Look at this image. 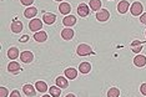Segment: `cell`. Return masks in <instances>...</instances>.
<instances>
[{
	"label": "cell",
	"instance_id": "6da1fadb",
	"mask_svg": "<svg viewBox=\"0 0 146 97\" xmlns=\"http://www.w3.org/2000/svg\"><path fill=\"white\" fill-rule=\"evenodd\" d=\"M76 53H78L79 56H88V55H90V53H92V49H91V46H89L88 44H81L76 49Z\"/></svg>",
	"mask_w": 146,
	"mask_h": 97
},
{
	"label": "cell",
	"instance_id": "4316f807",
	"mask_svg": "<svg viewBox=\"0 0 146 97\" xmlns=\"http://www.w3.org/2000/svg\"><path fill=\"white\" fill-rule=\"evenodd\" d=\"M9 95V91L6 87H0V97H6Z\"/></svg>",
	"mask_w": 146,
	"mask_h": 97
},
{
	"label": "cell",
	"instance_id": "836d02e7",
	"mask_svg": "<svg viewBox=\"0 0 146 97\" xmlns=\"http://www.w3.org/2000/svg\"><path fill=\"white\" fill-rule=\"evenodd\" d=\"M42 97H52V96H51V95H44Z\"/></svg>",
	"mask_w": 146,
	"mask_h": 97
},
{
	"label": "cell",
	"instance_id": "d4e9b609",
	"mask_svg": "<svg viewBox=\"0 0 146 97\" xmlns=\"http://www.w3.org/2000/svg\"><path fill=\"white\" fill-rule=\"evenodd\" d=\"M35 88H36V91H39V92H45L46 90H48V85H46L44 81H38L35 83Z\"/></svg>",
	"mask_w": 146,
	"mask_h": 97
},
{
	"label": "cell",
	"instance_id": "5bb4252c",
	"mask_svg": "<svg viewBox=\"0 0 146 97\" xmlns=\"http://www.w3.org/2000/svg\"><path fill=\"white\" fill-rule=\"evenodd\" d=\"M20 70H21V66L15 61H13L8 65V71L11 73H18V72H20Z\"/></svg>",
	"mask_w": 146,
	"mask_h": 97
},
{
	"label": "cell",
	"instance_id": "9c48e42d",
	"mask_svg": "<svg viewBox=\"0 0 146 97\" xmlns=\"http://www.w3.org/2000/svg\"><path fill=\"white\" fill-rule=\"evenodd\" d=\"M55 20H56V16H55V14H52V13H46V14H44V16H42V21L48 25L54 24Z\"/></svg>",
	"mask_w": 146,
	"mask_h": 97
},
{
	"label": "cell",
	"instance_id": "1f68e13d",
	"mask_svg": "<svg viewBox=\"0 0 146 97\" xmlns=\"http://www.w3.org/2000/svg\"><path fill=\"white\" fill-rule=\"evenodd\" d=\"M28 39H29L28 36H26V35H24V36H23V38L20 39V41H21V42H26V41H28Z\"/></svg>",
	"mask_w": 146,
	"mask_h": 97
},
{
	"label": "cell",
	"instance_id": "52a82bcc",
	"mask_svg": "<svg viewBox=\"0 0 146 97\" xmlns=\"http://www.w3.org/2000/svg\"><path fill=\"white\" fill-rule=\"evenodd\" d=\"M20 59L23 62L30 63V62H33V60H34V55H33V52H30V51H24L20 53Z\"/></svg>",
	"mask_w": 146,
	"mask_h": 97
},
{
	"label": "cell",
	"instance_id": "e0dca14e",
	"mask_svg": "<svg viewBox=\"0 0 146 97\" xmlns=\"http://www.w3.org/2000/svg\"><path fill=\"white\" fill-rule=\"evenodd\" d=\"M34 39H35V41H38V42H44L46 41V39H48V34H46L45 31H38V32H35V35H34Z\"/></svg>",
	"mask_w": 146,
	"mask_h": 97
},
{
	"label": "cell",
	"instance_id": "4fadbf2b",
	"mask_svg": "<svg viewBox=\"0 0 146 97\" xmlns=\"http://www.w3.org/2000/svg\"><path fill=\"white\" fill-rule=\"evenodd\" d=\"M61 38L64 40H71L74 38V30L70 29V28H66L61 31Z\"/></svg>",
	"mask_w": 146,
	"mask_h": 97
},
{
	"label": "cell",
	"instance_id": "7c38bea8",
	"mask_svg": "<svg viewBox=\"0 0 146 97\" xmlns=\"http://www.w3.org/2000/svg\"><path fill=\"white\" fill-rule=\"evenodd\" d=\"M23 91H24V93L28 97H33V96H35V93H36V88L31 85H24Z\"/></svg>",
	"mask_w": 146,
	"mask_h": 97
},
{
	"label": "cell",
	"instance_id": "e575fe53",
	"mask_svg": "<svg viewBox=\"0 0 146 97\" xmlns=\"http://www.w3.org/2000/svg\"><path fill=\"white\" fill-rule=\"evenodd\" d=\"M55 1H62V0H55Z\"/></svg>",
	"mask_w": 146,
	"mask_h": 97
},
{
	"label": "cell",
	"instance_id": "7a4b0ae2",
	"mask_svg": "<svg viewBox=\"0 0 146 97\" xmlns=\"http://www.w3.org/2000/svg\"><path fill=\"white\" fill-rule=\"evenodd\" d=\"M142 11H144V6H142V4L139 1H135L134 4L130 6V13H131V15H134V16L142 15L144 14Z\"/></svg>",
	"mask_w": 146,
	"mask_h": 97
},
{
	"label": "cell",
	"instance_id": "9a60e30c",
	"mask_svg": "<svg viewBox=\"0 0 146 97\" xmlns=\"http://www.w3.org/2000/svg\"><path fill=\"white\" fill-rule=\"evenodd\" d=\"M10 29H11V31L14 32V34H19V32H21V30H23V22L16 21L15 20V21L11 22Z\"/></svg>",
	"mask_w": 146,
	"mask_h": 97
},
{
	"label": "cell",
	"instance_id": "2e32d148",
	"mask_svg": "<svg viewBox=\"0 0 146 97\" xmlns=\"http://www.w3.org/2000/svg\"><path fill=\"white\" fill-rule=\"evenodd\" d=\"M76 76H78V70H76V69L69 67V69L65 70V77H66V79L74 80V79H76Z\"/></svg>",
	"mask_w": 146,
	"mask_h": 97
},
{
	"label": "cell",
	"instance_id": "d6a6232c",
	"mask_svg": "<svg viewBox=\"0 0 146 97\" xmlns=\"http://www.w3.org/2000/svg\"><path fill=\"white\" fill-rule=\"evenodd\" d=\"M65 97H76L75 95H72V93H69V95H66Z\"/></svg>",
	"mask_w": 146,
	"mask_h": 97
},
{
	"label": "cell",
	"instance_id": "3957f363",
	"mask_svg": "<svg viewBox=\"0 0 146 97\" xmlns=\"http://www.w3.org/2000/svg\"><path fill=\"white\" fill-rule=\"evenodd\" d=\"M29 29L34 32L40 31V29H42V21L40 19H31V21L29 22Z\"/></svg>",
	"mask_w": 146,
	"mask_h": 97
},
{
	"label": "cell",
	"instance_id": "30bf717a",
	"mask_svg": "<svg viewBox=\"0 0 146 97\" xmlns=\"http://www.w3.org/2000/svg\"><path fill=\"white\" fill-rule=\"evenodd\" d=\"M59 11L64 15H69L71 11V5L69 4V3H61V4L59 5Z\"/></svg>",
	"mask_w": 146,
	"mask_h": 97
},
{
	"label": "cell",
	"instance_id": "44dd1931",
	"mask_svg": "<svg viewBox=\"0 0 146 97\" xmlns=\"http://www.w3.org/2000/svg\"><path fill=\"white\" fill-rule=\"evenodd\" d=\"M79 71L81 73H89L91 71V65L89 62H81L79 65Z\"/></svg>",
	"mask_w": 146,
	"mask_h": 97
},
{
	"label": "cell",
	"instance_id": "d6986e66",
	"mask_svg": "<svg viewBox=\"0 0 146 97\" xmlns=\"http://www.w3.org/2000/svg\"><path fill=\"white\" fill-rule=\"evenodd\" d=\"M127 10H129V3L126 0H122V1H120L117 4V11L120 14H125Z\"/></svg>",
	"mask_w": 146,
	"mask_h": 97
},
{
	"label": "cell",
	"instance_id": "603a6c76",
	"mask_svg": "<svg viewBox=\"0 0 146 97\" xmlns=\"http://www.w3.org/2000/svg\"><path fill=\"white\" fill-rule=\"evenodd\" d=\"M8 57L11 59V60L18 59V57H19V49H16V48L9 49V51H8Z\"/></svg>",
	"mask_w": 146,
	"mask_h": 97
},
{
	"label": "cell",
	"instance_id": "7402d4cb",
	"mask_svg": "<svg viewBox=\"0 0 146 97\" xmlns=\"http://www.w3.org/2000/svg\"><path fill=\"white\" fill-rule=\"evenodd\" d=\"M89 6L92 11H99V9L101 8V0H90Z\"/></svg>",
	"mask_w": 146,
	"mask_h": 97
},
{
	"label": "cell",
	"instance_id": "8992f818",
	"mask_svg": "<svg viewBox=\"0 0 146 97\" xmlns=\"http://www.w3.org/2000/svg\"><path fill=\"white\" fill-rule=\"evenodd\" d=\"M134 65L137 67H144L146 65V56L144 55H136L134 57Z\"/></svg>",
	"mask_w": 146,
	"mask_h": 97
},
{
	"label": "cell",
	"instance_id": "277c9868",
	"mask_svg": "<svg viewBox=\"0 0 146 97\" xmlns=\"http://www.w3.org/2000/svg\"><path fill=\"white\" fill-rule=\"evenodd\" d=\"M109 18H110V13H109V10H106V9H101L96 13V19L101 22L109 20Z\"/></svg>",
	"mask_w": 146,
	"mask_h": 97
},
{
	"label": "cell",
	"instance_id": "484cf974",
	"mask_svg": "<svg viewBox=\"0 0 146 97\" xmlns=\"http://www.w3.org/2000/svg\"><path fill=\"white\" fill-rule=\"evenodd\" d=\"M120 96V90L116 87H111L108 91V97H119Z\"/></svg>",
	"mask_w": 146,
	"mask_h": 97
},
{
	"label": "cell",
	"instance_id": "83f0119b",
	"mask_svg": "<svg viewBox=\"0 0 146 97\" xmlns=\"http://www.w3.org/2000/svg\"><path fill=\"white\" fill-rule=\"evenodd\" d=\"M20 3L23 5H25V6H28V8H29V6L34 3V0H20Z\"/></svg>",
	"mask_w": 146,
	"mask_h": 97
},
{
	"label": "cell",
	"instance_id": "d590c367",
	"mask_svg": "<svg viewBox=\"0 0 146 97\" xmlns=\"http://www.w3.org/2000/svg\"><path fill=\"white\" fill-rule=\"evenodd\" d=\"M145 35H146V31H145Z\"/></svg>",
	"mask_w": 146,
	"mask_h": 97
},
{
	"label": "cell",
	"instance_id": "ac0fdd59",
	"mask_svg": "<svg viewBox=\"0 0 146 97\" xmlns=\"http://www.w3.org/2000/svg\"><path fill=\"white\" fill-rule=\"evenodd\" d=\"M56 86H59L60 88H68L69 86V81L66 77H62V76H59L56 79Z\"/></svg>",
	"mask_w": 146,
	"mask_h": 97
},
{
	"label": "cell",
	"instance_id": "cb8c5ba5",
	"mask_svg": "<svg viewBox=\"0 0 146 97\" xmlns=\"http://www.w3.org/2000/svg\"><path fill=\"white\" fill-rule=\"evenodd\" d=\"M49 93H50L52 97H59L61 95V90L59 86H51V87L49 88Z\"/></svg>",
	"mask_w": 146,
	"mask_h": 97
},
{
	"label": "cell",
	"instance_id": "f546056e",
	"mask_svg": "<svg viewBox=\"0 0 146 97\" xmlns=\"http://www.w3.org/2000/svg\"><path fill=\"white\" fill-rule=\"evenodd\" d=\"M140 92L144 96H146V83H142V85L140 86Z\"/></svg>",
	"mask_w": 146,
	"mask_h": 97
},
{
	"label": "cell",
	"instance_id": "f1b7e54d",
	"mask_svg": "<svg viewBox=\"0 0 146 97\" xmlns=\"http://www.w3.org/2000/svg\"><path fill=\"white\" fill-rule=\"evenodd\" d=\"M10 97H21V95H20V92H19L18 90H14V91L10 93Z\"/></svg>",
	"mask_w": 146,
	"mask_h": 97
},
{
	"label": "cell",
	"instance_id": "8fae6325",
	"mask_svg": "<svg viewBox=\"0 0 146 97\" xmlns=\"http://www.w3.org/2000/svg\"><path fill=\"white\" fill-rule=\"evenodd\" d=\"M36 14H38V9L34 8V6L25 9V11H24V16L26 19H33L34 16H36Z\"/></svg>",
	"mask_w": 146,
	"mask_h": 97
},
{
	"label": "cell",
	"instance_id": "ffe728a7",
	"mask_svg": "<svg viewBox=\"0 0 146 97\" xmlns=\"http://www.w3.org/2000/svg\"><path fill=\"white\" fill-rule=\"evenodd\" d=\"M142 45H144V42L142 41H139V40H135V41H132L131 42V49H132V51L136 52V53H139L142 50Z\"/></svg>",
	"mask_w": 146,
	"mask_h": 97
},
{
	"label": "cell",
	"instance_id": "ba28073f",
	"mask_svg": "<svg viewBox=\"0 0 146 97\" xmlns=\"http://www.w3.org/2000/svg\"><path fill=\"white\" fill-rule=\"evenodd\" d=\"M89 13H90V10H89V6L86 5V4H84V3L78 6V14H79V16H81V18H85V16L89 15Z\"/></svg>",
	"mask_w": 146,
	"mask_h": 97
},
{
	"label": "cell",
	"instance_id": "4dcf8cb0",
	"mask_svg": "<svg viewBox=\"0 0 146 97\" xmlns=\"http://www.w3.org/2000/svg\"><path fill=\"white\" fill-rule=\"evenodd\" d=\"M140 21L142 22V24L146 25V13H144L142 15H140Z\"/></svg>",
	"mask_w": 146,
	"mask_h": 97
},
{
	"label": "cell",
	"instance_id": "5b68a950",
	"mask_svg": "<svg viewBox=\"0 0 146 97\" xmlns=\"http://www.w3.org/2000/svg\"><path fill=\"white\" fill-rule=\"evenodd\" d=\"M62 24H64L66 28H71L76 24V18L74 15H66L64 19H62Z\"/></svg>",
	"mask_w": 146,
	"mask_h": 97
}]
</instances>
